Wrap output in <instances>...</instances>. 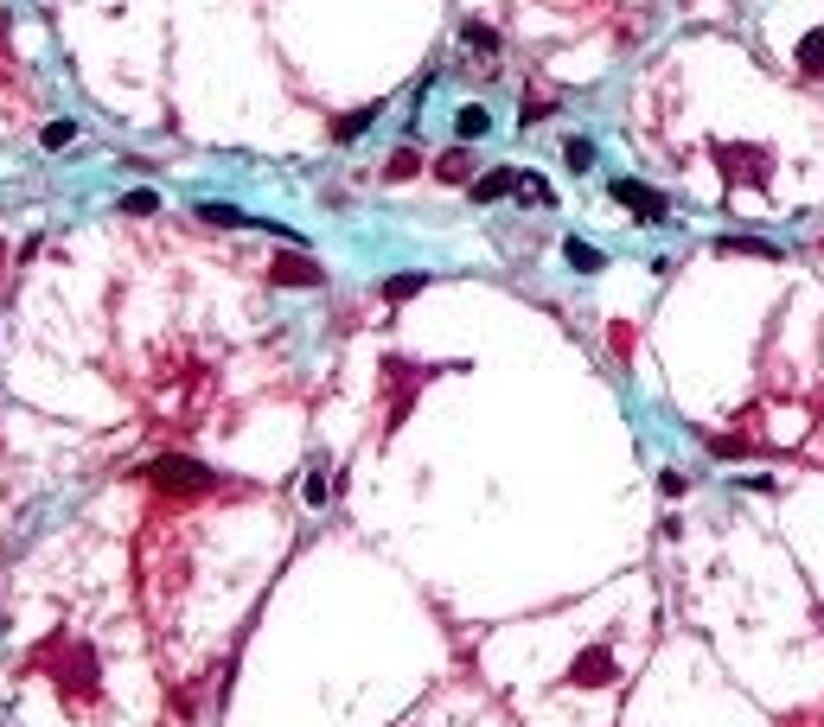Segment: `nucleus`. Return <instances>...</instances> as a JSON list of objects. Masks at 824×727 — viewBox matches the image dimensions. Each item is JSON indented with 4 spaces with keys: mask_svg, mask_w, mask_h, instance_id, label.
<instances>
[{
    "mask_svg": "<svg viewBox=\"0 0 824 727\" xmlns=\"http://www.w3.org/2000/svg\"><path fill=\"white\" fill-rule=\"evenodd\" d=\"M562 255H569V268H582V275H595V268H600V250H595V243H582V236H569Z\"/></svg>",
    "mask_w": 824,
    "mask_h": 727,
    "instance_id": "9b49d317",
    "label": "nucleus"
},
{
    "mask_svg": "<svg viewBox=\"0 0 824 727\" xmlns=\"http://www.w3.org/2000/svg\"><path fill=\"white\" fill-rule=\"evenodd\" d=\"M38 141H45L52 153H58V147H71V141H77V128H71V122H52V128H45Z\"/></svg>",
    "mask_w": 824,
    "mask_h": 727,
    "instance_id": "aec40b11",
    "label": "nucleus"
},
{
    "mask_svg": "<svg viewBox=\"0 0 824 727\" xmlns=\"http://www.w3.org/2000/svg\"><path fill=\"white\" fill-rule=\"evenodd\" d=\"M562 160H569V173H588V166H595V141H582V135H575V141L562 147Z\"/></svg>",
    "mask_w": 824,
    "mask_h": 727,
    "instance_id": "f3484780",
    "label": "nucleus"
},
{
    "mask_svg": "<svg viewBox=\"0 0 824 727\" xmlns=\"http://www.w3.org/2000/svg\"><path fill=\"white\" fill-rule=\"evenodd\" d=\"M467 45H473V51H499V33H492V26H480V20H473V26H467Z\"/></svg>",
    "mask_w": 824,
    "mask_h": 727,
    "instance_id": "6ab92c4d",
    "label": "nucleus"
},
{
    "mask_svg": "<svg viewBox=\"0 0 824 727\" xmlns=\"http://www.w3.org/2000/svg\"><path fill=\"white\" fill-rule=\"evenodd\" d=\"M505 192H518V173H512V166H499V173H487V180H473V198H480V205H499Z\"/></svg>",
    "mask_w": 824,
    "mask_h": 727,
    "instance_id": "423d86ee",
    "label": "nucleus"
},
{
    "mask_svg": "<svg viewBox=\"0 0 824 727\" xmlns=\"http://www.w3.org/2000/svg\"><path fill=\"white\" fill-rule=\"evenodd\" d=\"M454 128H460V141H480V135L492 128V115L487 109H460L454 115Z\"/></svg>",
    "mask_w": 824,
    "mask_h": 727,
    "instance_id": "dca6fc26",
    "label": "nucleus"
},
{
    "mask_svg": "<svg viewBox=\"0 0 824 727\" xmlns=\"http://www.w3.org/2000/svg\"><path fill=\"white\" fill-rule=\"evenodd\" d=\"M122 211H128V218H153V211H160V192H148V185H141V192H128V198H122Z\"/></svg>",
    "mask_w": 824,
    "mask_h": 727,
    "instance_id": "a211bd4d",
    "label": "nucleus"
},
{
    "mask_svg": "<svg viewBox=\"0 0 824 727\" xmlns=\"http://www.w3.org/2000/svg\"><path fill=\"white\" fill-rule=\"evenodd\" d=\"M410 173H422V153H415V147H397L390 166H384V180H410Z\"/></svg>",
    "mask_w": 824,
    "mask_h": 727,
    "instance_id": "2eb2a0df",
    "label": "nucleus"
},
{
    "mask_svg": "<svg viewBox=\"0 0 824 727\" xmlns=\"http://www.w3.org/2000/svg\"><path fill=\"white\" fill-rule=\"evenodd\" d=\"M435 173H442V180H448V185H460V180H467V173H473V160H467V147H448Z\"/></svg>",
    "mask_w": 824,
    "mask_h": 727,
    "instance_id": "ddd939ff",
    "label": "nucleus"
},
{
    "mask_svg": "<svg viewBox=\"0 0 824 727\" xmlns=\"http://www.w3.org/2000/svg\"><path fill=\"white\" fill-rule=\"evenodd\" d=\"M422 288H428V275H390V281H384V300H415Z\"/></svg>",
    "mask_w": 824,
    "mask_h": 727,
    "instance_id": "4468645a",
    "label": "nucleus"
},
{
    "mask_svg": "<svg viewBox=\"0 0 824 727\" xmlns=\"http://www.w3.org/2000/svg\"><path fill=\"white\" fill-rule=\"evenodd\" d=\"M716 250H722V255H754V262H780V250H774V243H754V236H722Z\"/></svg>",
    "mask_w": 824,
    "mask_h": 727,
    "instance_id": "1a4fd4ad",
    "label": "nucleus"
},
{
    "mask_svg": "<svg viewBox=\"0 0 824 727\" xmlns=\"http://www.w3.org/2000/svg\"><path fill=\"white\" fill-rule=\"evenodd\" d=\"M268 281H275V288H320V281H327V268H320V262H313V255H275V262H268Z\"/></svg>",
    "mask_w": 824,
    "mask_h": 727,
    "instance_id": "39448f33",
    "label": "nucleus"
},
{
    "mask_svg": "<svg viewBox=\"0 0 824 727\" xmlns=\"http://www.w3.org/2000/svg\"><path fill=\"white\" fill-rule=\"evenodd\" d=\"M659 492H665V498H684V473H659Z\"/></svg>",
    "mask_w": 824,
    "mask_h": 727,
    "instance_id": "5701e85b",
    "label": "nucleus"
},
{
    "mask_svg": "<svg viewBox=\"0 0 824 727\" xmlns=\"http://www.w3.org/2000/svg\"><path fill=\"white\" fill-rule=\"evenodd\" d=\"M300 498H307V505H327V478L307 473V478H300Z\"/></svg>",
    "mask_w": 824,
    "mask_h": 727,
    "instance_id": "4be33fe9",
    "label": "nucleus"
},
{
    "mask_svg": "<svg viewBox=\"0 0 824 727\" xmlns=\"http://www.w3.org/2000/svg\"><path fill=\"white\" fill-rule=\"evenodd\" d=\"M716 173H722V185H767V147L754 141H716Z\"/></svg>",
    "mask_w": 824,
    "mask_h": 727,
    "instance_id": "7ed1b4c3",
    "label": "nucleus"
},
{
    "mask_svg": "<svg viewBox=\"0 0 824 727\" xmlns=\"http://www.w3.org/2000/svg\"><path fill=\"white\" fill-rule=\"evenodd\" d=\"M148 478H153V492H160V498H205V492L218 485V478L205 473L198 460H180V453H160V460L148 466Z\"/></svg>",
    "mask_w": 824,
    "mask_h": 727,
    "instance_id": "f03ea898",
    "label": "nucleus"
},
{
    "mask_svg": "<svg viewBox=\"0 0 824 727\" xmlns=\"http://www.w3.org/2000/svg\"><path fill=\"white\" fill-rule=\"evenodd\" d=\"M198 218L225 223V230H256V218H243V211H230V205H198Z\"/></svg>",
    "mask_w": 824,
    "mask_h": 727,
    "instance_id": "f8f14e48",
    "label": "nucleus"
},
{
    "mask_svg": "<svg viewBox=\"0 0 824 727\" xmlns=\"http://www.w3.org/2000/svg\"><path fill=\"white\" fill-rule=\"evenodd\" d=\"M607 677H614V657H607V651H588L575 670H569V683H588V690H595V683H607Z\"/></svg>",
    "mask_w": 824,
    "mask_h": 727,
    "instance_id": "0eeeda50",
    "label": "nucleus"
},
{
    "mask_svg": "<svg viewBox=\"0 0 824 727\" xmlns=\"http://www.w3.org/2000/svg\"><path fill=\"white\" fill-rule=\"evenodd\" d=\"M371 122H377V103H365V109H352V115H339V122H333V141H358Z\"/></svg>",
    "mask_w": 824,
    "mask_h": 727,
    "instance_id": "6e6552de",
    "label": "nucleus"
},
{
    "mask_svg": "<svg viewBox=\"0 0 824 727\" xmlns=\"http://www.w3.org/2000/svg\"><path fill=\"white\" fill-rule=\"evenodd\" d=\"M518 192H525L530 205H550V185L537 180V173H518Z\"/></svg>",
    "mask_w": 824,
    "mask_h": 727,
    "instance_id": "412c9836",
    "label": "nucleus"
},
{
    "mask_svg": "<svg viewBox=\"0 0 824 727\" xmlns=\"http://www.w3.org/2000/svg\"><path fill=\"white\" fill-rule=\"evenodd\" d=\"M38 670H52V683L77 702L96 695V651L90 645H65V638H45L38 645Z\"/></svg>",
    "mask_w": 824,
    "mask_h": 727,
    "instance_id": "f257e3e1",
    "label": "nucleus"
},
{
    "mask_svg": "<svg viewBox=\"0 0 824 727\" xmlns=\"http://www.w3.org/2000/svg\"><path fill=\"white\" fill-rule=\"evenodd\" d=\"M607 192H614V205H627L639 223H665V198H659L645 180H614Z\"/></svg>",
    "mask_w": 824,
    "mask_h": 727,
    "instance_id": "20e7f679",
    "label": "nucleus"
},
{
    "mask_svg": "<svg viewBox=\"0 0 824 727\" xmlns=\"http://www.w3.org/2000/svg\"><path fill=\"white\" fill-rule=\"evenodd\" d=\"M799 71H805V77H824V33H805V38H799Z\"/></svg>",
    "mask_w": 824,
    "mask_h": 727,
    "instance_id": "9d476101",
    "label": "nucleus"
}]
</instances>
